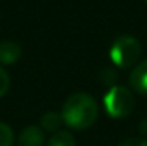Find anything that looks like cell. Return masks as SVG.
<instances>
[{"mask_svg": "<svg viewBox=\"0 0 147 146\" xmlns=\"http://www.w3.org/2000/svg\"><path fill=\"white\" fill-rule=\"evenodd\" d=\"M61 116L67 127L74 130H85L97 121L99 105L88 93H74L63 104Z\"/></svg>", "mask_w": 147, "mask_h": 146, "instance_id": "1", "label": "cell"}, {"mask_svg": "<svg viewBox=\"0 0 147 146\" xmlns=\"http://www.w3.org/2000/svg\"><path fill=\"white\" fill-rule=\"evenodd\" d=\"M135 96L128 88L114 85L103 96V107L107 113L114 120H122L131 115L135 109Z\"/></svg>", "mask_w": 147, "mask_h": 146, "instance_id": "2", "label": "cell"}, {"mask_svg": "<svg viewBox=\"0 0 147 146\" xmlns=\"http://www.w3.org/2000/svg\"><path fill=\"white\" fill-rule=\"evenodd\" d=\"M141 57V44L130 35L119 36L110 47V58L117 68L128 69Z\"/></svg>", "mask_w": 147, "mask_h": 146, "instance_id": "3", "label": "cell"}, {"mask_svg": "<svg viewBox=\"0 0 147 146\" xmlns=\"http://www.w3.org/2000/svg\"><path fill=\"white\" fill-rule=\"evenodd\" d=\"M17 146H45V132L39 126H27L17 137Z\"/></svg>", "mask_w": 147, "mask_h": 146, "instance_id": "4", "label": "cell"}, {"mask_svg": "<svg viewBox=\"0 0 147 146\" xmlns=\"http://www.w3.org/2000/svg\"><path fill=\"white\" fill-rule=\"evenodd\" d=\"M130 86L141 96H147V60L138 63L130 72Z\"/></svg>", "mask_w": 147, "mask_h": 146, "instance_id": "5", "label": "cell"}, {"mask_svg": "<svg viewBox=\"0 0 147 146\" xmlns=\"http://www.w3.org/2000/svg\"><path fill=\"white\" fill-rule=\"evenodd\" d=\"M22 57V47L14 41H2L0 43V63L14 65Z\"/></svg>", "mask_w": 147, "mask_h": 146, "instance_id": "6", "label": "cell"}, {"mask_svg": "<svg viewBox=\"0 0 147 146\" xmlns=\"http://www.w3.org/2000/svg\"><path fill=\"white\" fill-rule=\"evenodd\" d=\"M64 123L63 121L61 113L57 112H47L41 116V129L44 132H50V134H55V132L61 130V124Z\"/></svg>", "mask_w": 147, "mask_h": 146, "instance_id": "7", "label": "cell"}, {"mask_svg": "<svg viewBox=\"0 0 147 146\" xmlns=\"http://www.w3.org/2000/svg\"><path fill=\"white\" fill-rule=\"evenodd\" d=\"M45 146H77V140L69 130H58L50 135Z\"/></svg>", "mask_w": 147, "mask_h": 146, "instance_id": "8", "label": "cell"}, {"mask_svg": "<svg viewBox=\"0 0 147 146\" xmlns=\"http://www.w3.org/2000/svg\"><path fill=\"white\" fill-rule=\"evenodd\" d=\"M14 145V134L11 126L0 121V146H13Z\"/></svg>", "mask_w": 147, "mask_h": 146, "instance_id": "9", "label": "cell"}, {"mask_svg": "<svg viewBox=\"0 0 147 146\" xmlns=\"http://www.w3.org/2000/svg\"><path fill=\"white\" fill-rule=\"evenodd\" d=\"M9 86H11V79H9V74L2 68V66H0V97H3L6 93L9 91Z\"/></svg>", "mask_w": 147, "mask_h": 146, "instance_id": "10", "label": "cell"}, {"mask_svg": "<svg viewBox=\"0 0 147 146\" xmlns=\"http://www.w3.org/2000/svg\"><path fill=\"white\" fill-rule=\"evenodd\" d=\"M100 79H102V82L105 83V85H108L111 88V86L116 85V80H117V74L113 71V69L110 68H105L103 72L100 74Z\"/></svg>", "mask_w": 147, "mask_h": 146, "instance_id": "11", "label": "cell"}, {"mask_svg": "<svg viewBox=\"0 0 147 146\" xmlns=\"http://www.w3.org/2000/svg\"><path fill=\"white\" fill-rule=\"evenodd\" d=\"M117 146H147V140L144 137H130L122 140Z\"/></svg>", "mask_w": 147, "mask_h": 146, "instance_id": "12", "label": "cell"}, {"mask_svg": "<svg viewBox=\"0 0 147 146\" xmlns=\"http://www.w3.org/2000/svg\"><path fill=\"white\" fill-rule=\"evenodd\" d=\"M139 132H141L142 137H147V118H144V120L139 123Z\"/></svg>", "mask_w": 147, "mask_h": 146, "instance_id": "13", "label": "cell"}, {"mask_svg": "<svg viewBox=\"0 0 147 146\" xmlns=\"http://www.w3.org/2000/svg\"><path fill=\"white\" fill-rule=\"evenodd\" d=\"M144 2H146V3H147V0H144Z\"/></svg>", "mask_w": 147, "mask_h": 146, "instance_id": "14", "label": "cell"}]
</instances>
